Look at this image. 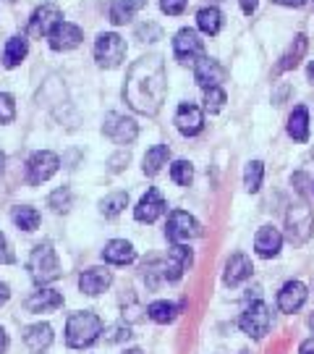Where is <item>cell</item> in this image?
<instances>
[{
  "label": "cell",
  "mask_w": 314,
  "mask_h": 354,
  "mask_svg": "<svg viewBox=\"0 0 314 354\" xmlns=\"http://www.w3.org/2000/svg\"><path fill=\"white\" fill-rule=\"evenodd\" d=\"M165 89H168V76H165L163 58L157 53H150V55H141L139 61H134L128 68L124 84V100L137 113L155 115L163 108Z\"/></svg>",
  "instance_id": "obj_1"
},
{
  "label": "cell",
  "mask_w": 314,
  "mask_h": 354,
  "mask_svg": "<svg viewBox=\"0 0 314 354\" xmlns=\"http://www.w3.org/2000/svg\"><path fill=\"white\" fill-rule=\"evenodd\" d=\"M102 336V320L95 313H74L66 323V344L71 349H87Z\"/></svg>",
  "instance_id": "obj_2"
},
{
  "label": "cell",
  "mask_w": 314,
  "mask_h": 354,
  "mask_svg": "<svg viewBox=\"0 0 314 354\" xmlns=\"http://www.w3.org/2000/svg\"><path fill=\"white\" fill-rule=\"evenodd\" d=\"M26 268H29V276L37 286H45V283L61 279V263H58V254H55L50 241H42L32 250Z\"/></svg>",
  "instance_id": "obj_3"
},
{
  "label": "cell",
  "mask_w": 314,
  "mask_h": 354,
  "mask_svg": "<svg viewBox=\"0 0 314 354\" xmlns=\"http://www.w3.org/2000/svg\"><path fill=\"white\" fill-rule=\"evenodd\" d=\"M286 228H288V239L293 244H304V241L312 236L314 228V210L309 207L306 200H299L288 207L286 213Z\"/></svg>",
  "instance_id": "obj_4"
},
{
  "label": "cell",
  "mask_w": 314,
  "mask_h": 354,
  "mask_svg": "<svg viewBox=\"0 0 314 354\" xmlns=\"http://www.w3.org/2000/svg\"><path fill=\"white\" fill-rule=\"evenodd\" d=\"M270 326H273V313L264 302H251L239 317V328L251 339H262Z\"/></svg>",
  "instance_id": "obj_5"
},
{
  "label": "cell",
  "mask_w": 314,
  "mask_h": 354,
  "mask_svg": "<svg viewBox=\"0 0 314 354\" xmlns=\"http://www.w3.org/2000/svg\"><path fill=\"white\" fill-rule=\"evenodd\" d=\"M95 58L102 68H118L126 58V42L115 32H105L95 42Z\"/></svg>",
  "instance_id": "obj_6"
},
{
  "label": "cell",
  "mask_w": 314,
  "mask_h": 354,
  "mask_svg": "<svg viewBox=\"0 0 314 354\" xmlns=\"http://www.w3.org/2000/svg\"><path fill=\"white\" fill-rule=\"evenodd\" d=\"M202 234L199 221L194 215L184 213V210H173L168 218V226H165V236L170 244H186V241L197 239Z\"/></svg>",
  "instance_id": "obj_7"
},
{
  "label": "cell",
  "mask_w": 314,
  "mask_h": 354,
  "mask_svg": "<svg viewBox=\"0 0 314 354\" xmlns=\"http://www.w3.org/2000/svg\"><path fill=\"white\" fill-rule=\"evenodd\" d=\"M61 168V158L50 150H39L35 152L32 158H29V163H26V181L32 184V187H37L42 181H48L50 176H55V171Z\"/></svg>",
  "instance_id": "obj_8"
},
{
  "label": "cell",
  "mask_w": 314,
  "mask_h": 354,
  "mask_svg": "<svg viewBox=\"0 0 314 354\" xmlns=\"http://www.w3.org/2000/svg\"><path fill=\"white\" fill-rule=\"evenodd\" d=\"M102 134L108 140H113L115 145H131L139 137V127L134 118L121 113H108L105 115V124H102Z\"/></svg>",
  "instance_id": "obj_9"
},
{
  "label": "cell",
  "mask_w": 314,
  "mask_h": 354,
  "mask_svg": "<svg viewBox=\"0 0 314 354\" xmlns=\"http://www.w3.org/2000/svg\"><path fill=\"white\" fill-rule=\"evenodd\" d=\"M61 21H63L61 8L52 6V3H45V6H39L37 11L32 13V19H29V35L32 37H50V32Z\"/></svg>",
  "instance_id": "obj_10"
},
{
  "label": "cell",
  "mask_w": 314,
  "mask_h": 354,
  "mask_svg": "<svg viewBox=\"0 0 314 354\" xmlns=\"http://www.w3.org/2000/svg\"><path fill=\"white\" fill-rule=\"evenodd\" d=\"M173 53L181 64H194L197 58L204 55V42L199 39V35L194 29H181L173 39Z\"/></svg>",
  "instance_id": "obj_11"
},
{
  "label": "cell",
  "mask_w": 314,
  "mask_h": 354,
  "mask_svg": "<svg viewBox=\"0 0 314 354\" xmlns=\"http://www.w3.org/2000/svg\"><path fill=\"white\" fill-rule=\"evenodd\" d=\"M191 263H194V252L188 250L186 244H173L168 257L163 260L165 281H178L191 268Z\"/></svg>",
  "instance_id": "obj_12"
},
{
  "label": "cell",
  "mask_w": 314,
  "mask_h": 354,
  "mask_svg": "<svg viewBox=\"0 0 314 354\" xmlns=\"http://www.w3.org/2000/svg\"><path fill=\"white\" fill-rule=\"evenodd\" d=\"M194 79H197V84L204 89H213L217 87L223 79H226V68L217 64L215 58H207V55H202L194 61Z\"/></svg>",
  "instance_id": "obj_13"
},
{
  "label": "cell",
  "mask_w": 314,
  "mask_h": 354,
  "mask_svg": "<svg viewBox=\"0 0 314 354\" xmlns=\"http://www.w3.org/2000/svg\"><path fill=\"white\" fill-rule=\"evenodd\" d=\"M50 48L58 53H66V50H74V48H79L81 45V39H84V35H81V29L76 24H71V21H61V24L55 26L50 32Z\"/></svg>",
  "instance_id": "obj_14"
},
{
  "label": "cell",
  "mask_w": 314,
  "mask_h": 354,
  "mask_svg": "<svg viewBox=\"0 0 314 354\" xmlns=\"http://www.w3.org/2000/svg\"><path fill=\"white\" fill-rule=\"evenodd\" d=\"M176 127L184 137H197L202 131V127H204V115H202V111L197 105L181 102L176 111Z\"/></svg>",
  "instance_id": "obj_15"
},
{
  "label": "cell",
  "mask_w": 314,
  "mask_h": 354,
  "mask_svg": "<svg viewBox=\"0 0 314 354\" xmlns=\"http://www.w3.org/2000/svg\"><path fill=\"white\" fill-rule=\"evenodd\" d=\"M306 286H304L302 281H288V283H283V289L277 291V307L283 310V313H299L306 302Z\"/></svg>",
  "instance_id": "obj_16"
},
{
  "label": "cell",
  "mask_w": 314,
  "mask_h": 354,
  "mask_svg": "<svg viewBox=\"0 0 314 354\" xmlns=\"http://www.w3.org/2000/svg\"><path fill=\"white\" fill-rule=\"evenodd\" d=\"M165 213V200L157 189H147V194L139 200L137 210H134V218L139 223H155L160 215Z\"/></svg>",
  "instance_id": "obj_17"
},
{
  "label": "cell",
  "mask_w": 314,
  "mask_h": 354,
  "mask_svg": "<svg viewBox=\"0 0 314 354\" xmlns=\"http://www.w3.org/2000/svg\"><path fill=\"white\" fill-rule=\"evenodd\" d=\"M113 283V273L108 268H89L79 276V289L84 291L87 297H97Z\"/></svg>",
  "instance_id": "obj_18"
},
{
  "label": "cell",
  "mask_w": 314,
  "mask_h": 354,
  "mask_svg": "<svg viewBox=\"0 0 314 354\" xmlns=\"http://www.w3.org/2000/svg\"><path fill=\"white\" fill-rule=\"evenodd\" d=\"M58 307H63V297L52 289H39L24 299V310L26 313H35V315H39V313H55Z\"/></svg>",
  "instance_id": "obj_19"
},
{
  "label": "cell",
  "mask_w": 314,
  "mask_h": 354,
  "mask_svg": "<svg viewBox=\"0 0 314 354\" xmlns=\"http://www.w3.org/2000/svg\"><path fill=\"white\" fill-rule=\"evenodd\" d=\"M280 247H283V236H280V231L273 226H262L257 231V236H254V250L259 257L264 260H270V257H275L280 252Z\"/></svg>",
  "instance_id": "obj_20"
},
{
  "label": "cell",
  "mask_w": 314,
  "mask_h": 354,
  "mask_svg": "<svg viewBox=\"0 0 314 354\" xmlns=\"http://www.w3.org/2000/svg\"><path fill=\"white\" fill-rule=\"evenodd\" d=\"M102 257H105V263H110V266H131L134 260H137V250H134V244L126 239H113L105 244V250H102Z\"/></svg>",
  "instance_id": "obj_21"
},
{
  "label": "cell",
  "mask_w": 314,
  "mask_h": 354,
  "mask_svg": "<svg viewBox=\"0 0 314 354\" xmlns=\"http://www.w3.org/2000/svg\"><path fill=\"white\" fill-rule=\"evenodd\" d=\"M251 260L246 257L244 252H236V254H230V260L226 263V283L228 286H239V283H244V281L251 276Z\"/></svg>",
  "instance_id": "obj_22"
},
{
  "label": "cell",
  "mask_w": 314,
  "mask_h": 354,
  "mask_svg": "<svg viewBox=\"0 0 314 354\" xmlns=\"http://www.w3.org/2000/svg\"><path fill=\"white\" fill-rule=\"evenodd\" d=\"M24 344L29 346V352L42 354L50 349L52 344V328L48 323H37V326H29L24 330Z\"/></svg>",
  "instance_id": "obj_23"
},
{
  "label": "cell",
  "mask_w": 314,
  "mask_h": 354,
  "mask_svg": "<svg viewBox=\"0 0 314 354\" xmlns=\"http://www.w3.org/2000/svg\"><path fill=\"white\" fill-rule=\"evenodd\" d=\"M147 6V0H113L110 3V21L115 26L126 24V21H131L134 19V13L141 11Z\"/></svg>",
  "instance_id": "obj_24"
},
{
  "label": "cell",
  "mask_w": 314,
  "mask_h": 354,
  "mask_svg": "<svg viewBox=\"0 0 314 354\" xmlns=\"http://www.w3.org/2000/svg\"><path fill=\"white\" fill-rule=\"evenodd\" d=\"M288 134L296 142L309 140V111H306L304 105L293 108V113H291V118H288Z\"/></svg>",
  "instance_id": "obj_25"
},
{
  "label": "cell",
  "mask_w": 314,
  "mask_h": 354,
  "mask_svg": "<svg viewBox=\"0 0 314 354\" xmlns=\"http://www.w3.org/2000/svg\"><path fill=\"white\" fill-rule=\"evenodd\" d=\"M168 158H170V150H168V145H155V147H150L147 150V155H144V174L147 176H157L160 171H163V165L168 163Z\"/></svg>",
  "instance_id": "obj_26"
},
{
  "label": "cell",
  "mask_w": 314,
  "mask_h": 354,
  "mask_svg": "<svg viewBox=\"0 0 314 354\" xmlns=\"http://www.w3.org/2000/svg\"><path fill=\"white\" fill-rule=\"evenodd\" d=\"M26 53H29V42L24 37H11L8 45H6V53H3V66L6 68H16L26 58Z\"/></svg>",
  "instance_id": "obj_27"
},
{
  "label": "cell",
  "mask_w": 314,
  "mask_h": 354,
  "mask_svg": "<svg viewBox=\"0 0 314 354\" xmlns=\"http://www.w3.org/2000/svg\"><path fill=\"white\" fill-rule=\"evenodd\" d=\"M197 24H199V29L204 35L215 37V35L220 32V26H223V13L217 11L215 6H207V8H202V11L197 13Z\"/></svg>",
  "instance_id": "obj_28"
},
{
  "label": "cell",
  "mask_w": 314,
  "mask_h": 354,
  "mask_svg": "<svg viewBox=\"0 0 314 354\" xmlns=\"http://www.w3.org/2000/svg\"><path fill=\"white\" fill-rule=\"evenodd\" d=\"M306 37L304 35H296L293 37V45L288 48V53L280 58V64H277V71H288V68H296L299 66V61L304 58V53H306Z\"/></svg>",
  "instance_id": "obj_29"
},
{
  "label": "cell",
  "mask_w": 314,
  "mask_h": 354,
  "mask_svg": "<svg viewBox=\"0 0 314 354\" xmlns=\"http://www.w3.org/2000/svg\"><path fill=\"white\" fill-rule=\"evenodd\" d=\"M178 315V307L173 302H165V299H160V302H152L150 307H147V317L150 320H155V323H160V326H168V323H173Z\"/></svg>",
  "instance_id": "obj_30"
},
{
  "label": "cell",
  "mask_w": 314,
  "mask_h": 354,
  "mask_svg": "<svg viewBox=\"0 0 314 354\" xmlns=\"http://www.w3.org/2000/svg\"><path fill=\"white\" fill-rule=\"evenodd\" d=\"M13 223L19 228H24V231H35L39 226V213L35 207H29V205H19V207H13Z\"/></svg>",
  "instance_id": "obj_31"
},
{
  "label": "cell",
  "mask_w": 314,
  "mask_h": 354,
  "mask_svg": "<svg viewBox=\"0 0 314 354\" xmlns=\"http://www.w3.org/2000/svg\"><path fill=\"white\" fill-rule=\"evenodd\" d=\"M126 205H128V194L126 192H113V194H108L100 203V213L105 218H115L118 213H124Z\"/></svg>",
  "instance_id": "obj_32"
},
{
  "label": "cell",
  "mask_w": 314,
  "mask_h": 354,
  "mask_svg": "<svg viewBox=\"0 0 314 354\" xmlns=\"http://www.w3.org/2000/svg\"><path fill=\"white\" fill-rule=\"evenodd\" d=\"M262 176H264V165L259 163V160H251L249 165H246V171H244V187H246V192H259V187H262Z\"/></svg>",
  "instance_id": "obj_33"
},
{
  "label": "cell",
  "mask_w": 314,
  "mask_h": 354,
  "mask_svg": "<svg viewBox=\"0 0 314 354\" xmlns=\"http://www.w3.org/2000/svg\"><path fill=\"white\" fill-rule=\"evenodd\" d=\"M163 281H165L163 260H157V257L147 260V263H144V283H147V289H157Z\"/></svg>",
  "instance_id": "obj_34"
},
{
  "label": "cell",
  "mask_w": 314,
  "mask_h": 354,
  "mask_svg": "<svg viewBox=\"0 0 314 354\" xmlns=\"http://www.w3.org/2000/svg\"><path fill=\"white\" fill-rule=\"evenodd\" d=\"M48 205H50L55 213H68L71 205H74V192L68 189V187H61V189H55L48 197Z\"/></svg>",
  "instance_id": "obj_35"
},
{
  "label": "cell",
  "mask_w": 314,
  "mask_h": 354,
  "mask_svg": "<svg viewBox=\"0 0 314 354\" xmlns=\"http://www.w3.org/2000/svg\"><path fill=\"white\" fill-rule=\"evenodd\" d=\"M170 178L181 184V187H188L191 184V178H194V168L188 160H176V163L170 165Z\"/></svg>",
  "instance_id": "obj_36"
},
{
  "label": "cell",
  "mask_w": 314,
  "mask_h": 354,
  "mask_svg": "<svg viewBox=\"0 0 314 354\" xmlns=\"http://www.w3.org/2000/svg\"><path fill=\"white\" fill-rule=\"evenodd\" d=\"M134 333H131V328L126 326V323H115V326H110V328L105 330V342L108 344H121V342H128Z\"/></svg>",
  "instance_id": "obj_37"
},
{
  "label": "cell",
  "mask_w": 314,
  "mask_h": 354,
  "mask_svg": "<svg viewBox=\"0 0 314 354\" xmlns=\"http://www.w3.org/2000/svg\"><path fill=\"white\" fill-rule=\"evenodd\" d=\"M223 105H226V92L220 87L207 89V95H204V108H207L210 113H217Z\"/></svg>",
  "instance_id": "obj_38"
},
{
  "label": "cell",
  "mask_w": 314,
  "mask_h": 354,
  "mask_svg": "<svg viewBox=\"0 0 314 354\" xmlns=\"http://www.w3.org/2000/svg\"><path fill=\"white\" fill-rule=\"evenodd\" d=\"M16 118V102L8 92H0V124H11Z\"/></svg>",
  "instance_id": "obj_39"
},
{
  "label": "cell",
  "mask_w": 314,
  "mask_h": 354,
  "mask_svg": "<svg viewBox=\"0 0 314 354\" xmlns=\"http://www.w3.org/2000/svg\"><path fill=\"white\" fill-rule=\"evenodd\" d=\"M160 37H163V29L157 24H152V21L137 26V39H141V42H157Z\"/></svg>",
  "instance_id": "obj_40"
},
{
  "label": "cell",
  "mask_w": 314,
  "mask_h": 354,
  "mask_svg": "<svg viewBox=\"0 0 314 354\" xmlns=\"http://www.w3.org/2000/svg\"><path fill=\"white\" fill-rule=\"evenodd\" d=\"M16 263V254L11 252V244L6 239V234L0 231V266H11Z\"/></svg>",
  "instance_id": "obj_41"
},
{
  "label": "cell",
  "mask_w": 314,
  "mask_h": 354,
  "mask_svg": "<svg viewBox=\"0 0 314 354\" xmlns=\"http://www.w3.org/2000/svg\"><path fill=\"white\" fill-rule=\"evenodd\" d=\"M188 0H160V8H163L168 16H178V13H184Z\"/></svg>",
  "instance_id": "obj_42"
},
{
  "label": "cell",
  "mask_w": 314,
  "mask_h": 354,
  "mask_svg": "<svg viewBox=\"0 0 314 354\" xmlns=\"http://www.w3.org/2000/svg\"><path fill=\"white\" fill-rule=\"evenodd\" d=\"M124 163H128V152L121 150L118 155H113V158H110V171H113V174H118V171L124 168Z\"/></svg>",
  "instance_id": "obj_43"
},
{
  "label": "cell",
  "mask_w": 314,
  "mask_h": 354,
  "mask_svg": "<svg viewBox=\"0 0 314 354\" xmlns=\"http://www.w3.org/2000/svg\"><path fill=\"white\" fill-rule=\"evenodd\" d=\"M239 3H241V8H244V13L251 16V13L257 11V3H259V0H239Z\"/></svg>",
  "instance_id": "obj_44"
},
{
  "label": "cell",
  "mask_w": 314,
  "mask_h": 354,
  "mask_svg": "<svg viewBox=\"0 0 314 354\" xmlns=\"http://www.w3.org/2000/svg\"><path fill=\"white\" fill-rule=\"evenodd\" d=\"M8 299H11V291H8V286H6L3 281H0V307L8 302Z\"/></svg>",
  "instance_id": "obj_45"
},
{
  "label": "cell",
  "mask_w": 314,
  "mask_h": 354,
  "mask_svg": "<svg viewBox=\"0 0 314 354\" xmlns=\"http://www.w3.org/2000/svg\"><path fill=\"white\" fill-rule=\"evenodd\" d=\"M299 354H314V339H306V342L299 346Z\"/></svg>",
  "instance_id": "obj_46"
},
{
  "label": "cell",
  "mask_w": 314,
  "mask_h": 354,
  "mask_svg": "<svg viewBox=\"0 0 314 354\" xmlns=\"http://www.w3.org/2000/svg\"><path fill=\"white\" fill-rule=\"evenodd\" d=\"M275 3H280V6H291V8H302L306 0H275Z\"/></svg>",
  "instance_id": "obj_47"
},
{
  "label": "cell",
  "mask_w": 314,
  "mask_h": 354,
  "mask_svg": "<svg viewBox=\"0 0 314 354\" xmlns=\"http://www.w3.org/2000/svg\"><path fill=\"white\" fill-rule=\"evenodd\" d=\"M8 349V333H6V328H0V354Z\"/></svg>",
  "instance_id": "obj_48"
},
{
  "label": "cell",
  "mask_w": 314,
  "mask_h": 354,
  "mask_svg": "<svg viewBox=\"0 0 314 354\" xmlns=\"http://www.w3.org/2000/svg\"><path fill=\"white\" fill-rule=\"evenodd\" d=\"M306 76H309V82L314 84V61L309 64V68H306Z\"/></svg>",
  "instance_id": "obj_49"
},
{
  "label": "cell",
  "mask_w": 314,
  "mask_h": 354,
  "mask_svg": "<svg viewBox=\"0 0 314 354\" xmlns=\"http://www.w3.org/2000/svg\"><path fill=\"white\" fill-rule=\"evenodd\" d=\"M3 165H6V155L0 152V171H3Z\"/></svg>",
  "instance_id": "obj_50"
},
{
  "label": "cell",
  "mask_w": 314,
  "mask_h": 354,
  "mask_svg": "<svg viewBox=\"0 0 314 354\" xmlns=\"http://www.w3.org/2000/svg\"><path fill=\"white\" fill-rule=\"evenodd\" d=\"M126 354H144V352H141V349H128Z\"/></svg>",
  "instance_id": "obj_51"
},
{
  "label": "cell",
  "mask_w": 314,
  "mask_h": 354,
  "mask_svg": "<svg viewBox=\"0 0 314 354\" xmlns=\"http://www.w3.org/2000/svg\"><path fill=\"white\" fill-rule=\"evenodd\" d=\"M309 328H312V330H314V315H312V317H309Z\"/></svg>",
  "instance_id": "obj_52"
},
{
  "label": "cell",
  "mask_w": 314,
  "mask_h": 354,
  "mask_svg": "<svg viewBox=\"0 0 314 354\" xmlns=\"http://www.w3.org/2000/svg\"><path fill=\"white\" fill-rule=\"evenodd\" d=\"M312 158H314V150H312Z\"/></svg>",
  "instance_id": "obj_53"
},
{
  "label": "cell",
  "mask_w": 314,
  "mask_h": 354,
  "mask_svg": "<svg viewBox=\"0 0 314 354\" xmlns=\"http://www.w3.org/2000/svg\"><path fill=\"white\" fill-rule=\"evenodd\" d=\"M241 354H246V352H241Z\"/></svg>",
  "instance_id": "obj_54"
},
{
  "label": "cell",
  "mask_w": 314,
  "mask_h": 354,
  "mask_svg": "<svg viewBox=\"0 0 314 354\" xmlns=\"http://www.w3.org/2000/svg\"><path fill=\"white\" fill-rule=\"evenodd\" d=\"M312 192H314V187H312Z\"/></svg>",
  "instance_id": "obj_55"
},
{
  "label": "cell",
  "mask_w": 314,
  "mask_h": 354,
  "mask_svg": "<svg viewBox=\"0 0 314 354\" xmlns=\"http://www.w3.org/2000/svg\"><path fill=\"white\" fill-rule=\"evenodd\" d=\"M312 3H314V0H312Z\"/></svg>",
  "instance_id": "obj_56"
}]
</instances>
